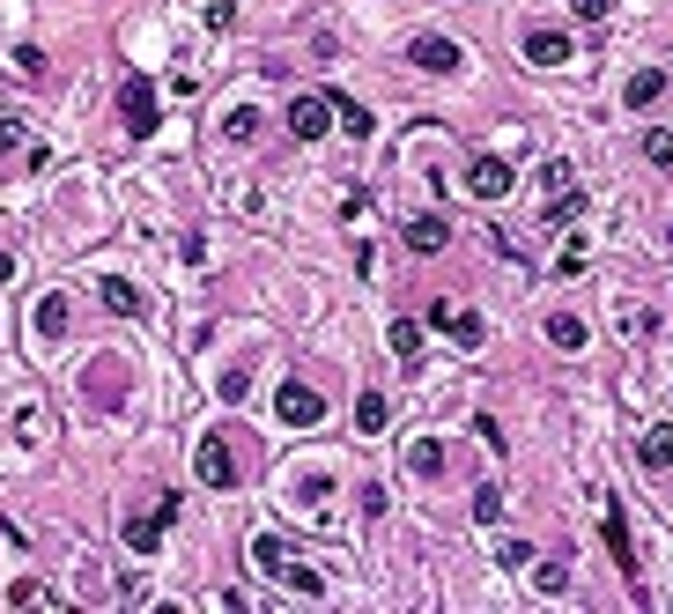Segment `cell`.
Wrapping results in <instances>:
<instances>
[{
    "mask_svg": "<svg viewBox=\"0 0 673 614\" xmlns=\"http://www.w3.org/2000/svg\"><path fill=\"white\" fill-rule=\"evenodd\" d=\"M252 563L267 570V578H282L289 592H304V600H319V592H326L319 570H311V563H296V555H289L282 541H274V533H259V541H252Z\"/></svg>",
    "mask_w": 673,
    "mask_h": 614,
    "instance_id": "6da1fadb",
    "label": "cell"
},
{
    "mask_svg": "<svg viewBox=\"0 0 673 614\" xmlns=\"http://www.w3.org/2000/svg\"><path fill=\"white\" fill-rule=\"evenodd\" d=\"M119 119H126V141H156V89H148V74H119Z\"/></svg>",
    "mask_w": 673,
    "mask_h": 614,
    "instance_id": "7a4b0ae2",
    "label": "cell"
},
{
    "mask_svg": "<svg viewBox=\"0 0 673 614\" xmlns=\"http://www.w3.org/2000/svg\"><path fill=\"white\" fill-rule=\"evenodd\" d=\"M600 533H607V555H614V570L629 578V592H637V600H651V592H644V570H637V548H629V518H622V504H614V496H607V511H600Z\"/></svg>",
    "mask_w": 673,
    "mask_h": 614,
    "instance_id": "3957f363",
    "label": "cell"
},
{
    "mask_svg": "<svg viewBox=\"0 0 673 614\" xmlns=\"http://www.w3.org/2000/svg\"><path fill=\"white\" fill-rule=\"evenodd\" d=\"M193 474L208 481V489H237V452H230V437H222V430H208V437H200Z\"/></svg>",
    "mask_w": 673,
    "mask_h": 614,
    "instance_id": "277c9868",
    "label": "cell"
},
{
    "mask_svg": "<svg viewBox=\"0 0 673 614\" xmlns=\"http://www.w3.org/2000/svg\"><path fill=\"white\" fill-rule=\"evenodd\" d=\"M407 60H415L422 74H459L466 67V52L452 45L444 30H415V45H407Z\"/></svg>",
    "mask_w": 673,
    "mask_h": 614,
    "instance_id": "5b68a950",
    "label": "cell"
},
{
    "mask_svg": "<svg viewBox=\"0 0 673 614\" xmlns=\"http://www.w3.org/2000/svg\"><path fill=\"white\" fill-rule=\"evenodd\" d=\"M282 422H289V430H319V422H326V393L304 385V378H289L282 385Z\"/></svg>",
    "mask_w": 673,
    "mask_h": 614,
    "instance_id": "8992f818",
    "label": "cell"
},
{
    "mask_svg": "<svg viewBox=\"0 0 673 614\" xmlns=\"http://www.w3.org/2000/svg\"><path fill=\"white\" fill-rule=\"evenodd\" d=\"M171 518H178V496H163L156 511L126 518V548H134V555H156V548H163V533H171Z\"/></svg>",
    "mask_w": 673,
    "mask_h": 614,
    "instance_id": "52a82bcc",
    "label": "cell"
},
{
    "mask_svg": "<svg viewBox=\"0 0 673 614\" xmlns=\"http://www.w3.org/2000/svg\"><path fill=\"white\" fill-rule=\"evenodd\" d=\"M673 97V74L666 67H644V74H629V82H622V104L629 111H659Z\"/></svg>",
    "mask_w": 673,
    "mask_h": 614,
    "instance_id": "ba28073f",
    "label": "cell"
},
{
    "mask_svg": "<svg viewBox=\"0 0 673 614\" xmlns=\"http://www.w3.org/2000/svg\"><path fill=\"white\" fill-rule=\"evenodd\" d=\"M326 126H333V97H326V89L289 104V134H296V141H326Z\"/></svg>",
    "mask_w": 673,
    "mask_h": 614,
    "instance_id": "9c48e42d",
    "label": "cell"
},
{
    "mask_svg": "<svg viewBox=\"0 0 673 614\" xmlns=\"http://www.w3.org/2000/svg\"><path fill=\"white\" fill-rule=\"evenodd\" d=\"M518 52H526L533 67H563L577 45H570V30H526V37H518Z\"/></svg>",
    "mask_w": 673,
    "mask_h": 614,
    "instance_id": "30bf717a",
    "label": "cell"
},
{
    "mask_svg": "<svg viewBox=\"0 0 673 614\" xmlns=\"http://www.w3.org/2000/svg\"><path fill=\"white\" fill-rule=\"evenodd\" d=\"M466 185H474L481 200H503L511 193V156H474L466 163Z\"/></svg>",
    "mask_w": 673,
    "mask_h": 614,
    "instance_id": "8fae6325",
    "label": "cell"
},
{
    "mask_svg": "<svg viewBox=\"0 0 673 614\" xmlns=\"http://www.w3.org/2000/svg\"><path fill=\"white\" fill-rule=\"evenodd\" d=\"M429 326H444L459 348H481V341H489V326H481V319H466V311H452V304H429Z\"/></svg>",
    "mask_w": 673,
    "mask_h": 614,
    "instance_id": "7c38bea8",
    "label": "cell"
},
{
    "mask_svg": "<svg viewBox=\"0 0 673 614\" xmlns=\"http://www.w3.org/2000/svg\"><path fill=\"white\" fill-rule=\"evenodd\" d=\"M637 459H644V474H673V430L666 422H651V430L637 437Z\"/></svg>",
    "mask_w": 673,
    "mask_h": 614,
    "instance_id": "4fadbf2b",
    "label": "cell"
},
{
    "mask_svg": "<svg viewBox=\"0 0 673 614\" xmlns=\"http://www.w3.org/2000/svg\"><path fill=\"white\" fill-rule=\"evenodd\" d=\"M407 245H415V252H444V245H452V222H444V215H407Z\"/></svg>",
    "mask_w": 673,
    "mask_h": 614,
    "instance_id": "5bb4252c",
    "label": "cell"
},
{
    "mask_svg": "<svg viewBox=\"0 0 673 614\" xmlns=\"http://www.w3.org/2000/svg\"><path fill=\"white\" fill-rule=\"evenodd\" d=\"M548 341H555V348H563V356H577V348H585V341H592V326H585V319H577V311H548Z\"/></svg>",
    "mask_w": 673,
    "mask_h": 614,
    "instance_id": "9a60e30c",
    "label": "cell"
},
{
    "mask_svg": "<svg viewBox=\"0 0 673 614\" xmlns=\"http://www.w3.org/2000/svg\"><path fill=\"white\" fill-rule=\"evenodd\" d=\"M97 296H104L111 311H119V319H141V289H134V282H119V274H104Z\"/></svg>",
    "mask_w": 673,
    "mask_h": 614,
    "instance_id": "2e32d148",
    "label": "cell"
},
{
    "mask_svg": "<svg viewBox=\"0 0 673 614\" xmlns=\"http://www.w3.org/2000/svg\"><path fill=\"white\" fill-rule=\"evenodd\" d=\"M407 474L437 481V474H444V444H437V437H415V444H407Z\"/></svg>",
    "mask_w": 673,
    "mask_h": 614,
    "instance_id": "e0dca14e",
    "label": "cell"
},
{
    "mask_svg": "<svg viewBox=\"0 0 673 614\" xmlns=\"http://www.w3.org/2000/svg\"><path fill=\"white\" fill-rule=\"evenodd\" d=\"M326 97H333V119H341V126H348V134H355V141H363V134H370V126H378V119H370V111H363V104H355V97H348V89H326Z\"/></svg>",
    "mask_w": 673,
    "mask_h": 614,
    "instance_id": "ac0fdd59",
    "label": "cell"
},
{
    "mask_svg": "<svg viewBox=\"0 0 673 614\" xmlns=\"http://www.w3.org/2000/svg\"><path fill=\"white\" fill-rule=\"evenodd\" d=\"M385 341H392V356H400V363H422V326L415 319H392Z\"/></svg>",
    "mask_w": 673,
    "mask_h": 614,
    "instance_id": "d6986e66",
    "label": "cell"
},
{
    "mask_svg": "<svg viewBox=\"0 0 673 614\" xmlns=\"http://www.w3.org/2000/svg\"><path fill=\"white\" fill-rule=\"evenodd\" d=\"M67 333V296H45L37 304V341H60Z\"/></svg>",
    "mask_w": 673,
    "mask_h": 614,
    "instance_id": "ffe728a7",
    "label": "cell"
},
{
    "mask_svg": "<svg viewBox=\"0 0 673 614\" xmlns=\"http://www.w3.org/2000/svg\"><path fill=\"white\" fill-rule=\"evenodd\" d=\"M355 430H363V437L385 430V393H355Z\"/></svg>",
    "mask_w": 673,
    "mask_h": 614,
    "instance_id": "44dd1931",
    "label": "cell"
},
{
    "mask_svg": "<svg viewBox=\"0 0 673 614\" xmlns=\"http://www.w3.org/2000/svg\"><path fill=\"white\" fill-rule=\"evenodd\" d=\"M252 134H259V111H252V104L222 111V141H252Z\"/></svg>",
    "mask_w": 673,
    "mask_h": 614,
    "instance_id": "7402d4cb",
    "label": "cell"
},
{
    "mask_svg": "<svg viewBox=\"0 0 673 614\" xmlns=\"http://www.w3.org/2000/svg\"><path fill=\"white\" fill-rule=\"evenodd\" d=\"M577 215H585V193H577V185H563V193L548 200V215H540V222H577Z\"/></svg>",
    "mask_w": 673,
    "mask_h": 614,
    "instance_id": "603a6c76",
    "label": "cell"
},
{
    "mask_svg": "<svg viewBox=\"0 0 673 614\" xmlns=\"http://www.w3.org/2000/svg\"><path fill=\"white\" fill-rule=\"evenodd\" d=\"M644 156L659 163V171H673V134L666 126H644Z\"/></svg>",
    "mask_w": 673,
    "mask_h": 614,
    "instance_id": "cb8c5ba5",
    "label": "cell"
},
{
    "mask_svg": "<svg viewBox=\"0 0 673 614\" xmlns=\"http://www.w3.org/2000/svg\"><path fill=\"white\" fill-rule=\"evenodd\" d=\"M496 518H503V489L489 481V489H474V526H496Z\"/></svg>",
    "mask_w": 673,
    "mask_h": 614,
    "instance_id": "d4e9b609",
    "label": "cell"
},
{
    "mask_svg": "<svg viewBox=\"0 0 673 614\" xmlns=\"http://www.w3.org/2000/svg\"><path fill=\"white\" fill-rule=\"evenodd\" d=\"M474 437L489 444V452H511V437H503V422H496V415H474Z\"/></svg>",
    "mask_w": 673,
    "mask_h": 614,
    "instance_id": "484cf974",
    "label": "cell"
},
{
    "mask_svg": "<svg viewBox=\"0 0 673 614\" xmlns=\"http://www.w3.org/2000/svg\"><path fill=\"white\" fill-rule=\"evenodd\" d=\"M533 585H540V592H570V563H540Z\"/></svg>",
    "mask_w": 673,
    "mask_h": 614,
    "instance_id": "4316f807",
    "label": "cell"
},
{
    "mask_svg": "<svg viewBox=\"0 0 673 614\" xmlns=\"http://www.w3.org/2000/svg\"><path fill=\"white\" fill-rule=\"evenodd\" d=\"M355 496H363V518H385V504H392V496L378 489V481H363V489H355Z\"/></svg>",
    "mask_w": 673,
    "mask_h": 614,
    "instance_id": "83f0119b",
    "label": "cell"
},
{
    "mask_svg": "<svg viewBox=\"0 0 673 614\" xmlns=\"http://www.w3.org/2000/svg\"><path fill=\"white\" fill-rule=\"evenodd\" d=\"M585 267H592V252H585V245H570L563 259H555V274H585Z\"/></svg>",
    "mask_w": 673,
    "mask_h": 614,
    "instance_id": "f1b7e54d",
    "label": "cell"
},
{
    "mask_svg": "<svg viewBox=\"0 0 673 614\" xmlns=\"http://www.w3.org/2000/svg\"><path fill=\"white\" fill-rule=\"evenodd\" d=\"M577 8V23H607V0H570Z\"/></svg>",
    "mask_w": 673,
    "mask_h": 614,
    "instance_id": "f546056e",
    "label": "cell"
},
{
    "mask_svg": "<svg viewBox=\"0 0 673 614\" xmlns=\"http://www.w3.org/2000/svg\"><path fill=\"white\" fill-rule=\"evenodd\" d=\"M15 141H23V119H0V156H8Z\"/></svg>",
    "mask_w": 673,
    "mask_h": 614,
    "instance_id": "4dcf8cb0",
    "label": "cell"
},
{
    "mask_svg": "<svg viewBox=\"0 0 673 614\" xmlns=\"http://www.w3.org/2000/svg\"><path fill=\"white\" fill-rule=\"evenodd\" d=\"M15 282V252H0V289H8Z\"/></svg>",
    "mask_w": 673,
    "mask_h": 614,
    "instance_id": "1f68e13d",
    "label": "cell"
},
{
    "mask_svg": "<svg viewBox=\"0 0 673 614\" xmlns=\"http://www.w3.org/2000/svg\"><path fill=\"white\" fill-rule=\"evenodd\" d=\"M666 245H673V230H666Z\"/></svg>",
    "mask_w": 673,
    "mask_h": 614,
    "instance_id": "d6a6232c",
    "label": "cell"
}]
</instances>
